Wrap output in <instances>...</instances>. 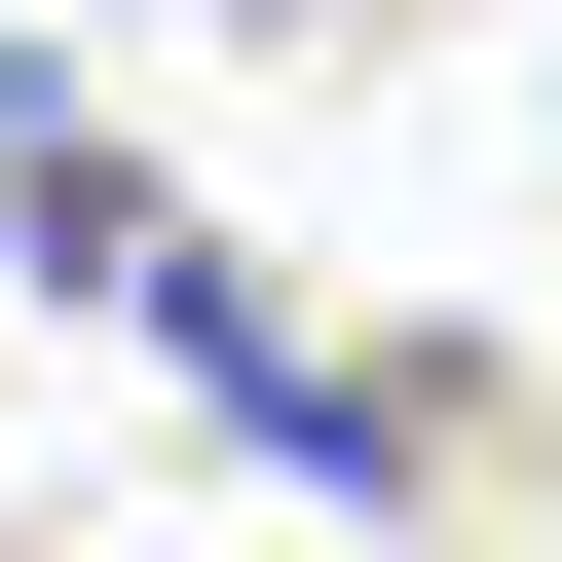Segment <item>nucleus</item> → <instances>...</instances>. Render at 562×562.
Listing matches in <instances>:
<instances>
[{"mask_svg":"<svg viewBox=\"0 0 562 562\" xmlns=\"http://www.w3.org/2000/svg\"><path fill=\"white\" fill-rule=\"evenodd\" d=\"M262 38H301V0H262Z\"/></svg>","mask_w":562,"mask_h":562,"instance_id":"1","label":"nucleus"}]
</instances>
